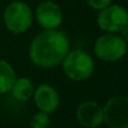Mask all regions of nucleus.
Listing matches in <instances>:
<instances>
[{"mask_svg": "<svg viewBox=\"0 0 128 128\" xmlns=\"http://www.w3.org/2000/svg\"><path fill=\"white\" fill-rule=\"evenodd\" d=\"M34 102L36 107L47 114L55 112L60 104V96L56 88H54L51 85L47 84H41L38 86L34 91L32 94Z\"/></svg>", "mask_w": 128, "mask_h": 128, "instance_id": "1a4fd4ad", "label": "nucleus"}, {"mask_svg": "<svg viewBox=\"0 0 128 128\" xmlns=\"http://www.w3.org/2000/svg\"><path fill=\"white\" fill-rule=\"evenodd\" d=\"M61 66L64 74L72 81H85L92 76L94 71L93 57L85 50L68 51Z\"/></svg>", "mask_w": 128, "mask_h": 128, "instance_id": "f03ea898", "label": "nucleus"}, {"mask_svg": "<svg viewBox=\"0 0 128 128\" xmlns=\"http://www.w3.org/2000/svg\"><path fill=\"white\" fill-rule=\"evenodd\" d=\"M32 11L30 6L24 1L10 2L2 14V20L5 28L11 34H22L28 31L32 24Z\"/></svg>", "mask_w": 128, "mask_h": 128, "instance_id": "7ed1b4c3", "label": "nucleus"}, {"mask_svg": "<svg viewBox=\"0 0 128 128\" xmlns=\"http://www.w3.org/2000/svg\"><path fill=\"white\" fill-rule=\"evenodd\" d=\"M97 25L106 32H118L123 26L128 25V11L118 4H110L100 10Z\"/></svg>", "mask_w": 128, "mask_h": 128, "instance_id": "423d86ee", "label": "nucleus"}, {"mask_svg": "<svg viewBox=\"0 0 128 128\" xmlns=\"http://www.w3.org/2000/svg\"><path fill=\"white\" fill-rule=\"evenodd\" d=\"M35 91V86L28 77H19L15 80L14 85L11 87L12 96L19 101H28L32 97Z\"/></svg>", "mask_w": 128, "mask_h": 128, "instance_id": "9d476101", "label": "nucleus"}, {"mask_svg": "<svg viewBox=\"0 0 128 128\" xmlns=\"http://www.w3.org/2000/svg\"><path fill=\"white\" fill-rule=\"evenodd\" d=\"M88 5L94 10H102L103 8L112 4V0H87Z\"/></svg>", "mask_w": 128, "mask_h": 128, "instance_id": "ddd939ff", "label": "nucleus"}, {"mask_svg": "<svg viewBox=\"0 0 128 128\" xmlns=\"http://www.w3.org/2000/svg\"><path fill=\"white\" fill-rule=\"evenodd\" d=\"M70 51V41L65 32L54 29L44 30L30 44L29 55L34 65L52 68L60 65Z\"/></svg>", "mask_w": 128, "mask_h": 128, "instance_id": "f257e3e1", "label": "nucleus"}, {"mask_svg": "<svg viewBox=\"0 0 128 128\" xmlns=\"http://www.w3.org/2000/svg\"><path fill=\"white\" fill-rule=\"evenodd\" d=\"M16 80V72L14 67L5 60H0V94L11 91V87Z\"/></svg>", "mask_w": 128, "mask_h": 128, "instance_id": "9b49d317", "label": "nucleus"}, {"mask_svg": "<svg viewBox=\"0 0 128 128\" xmlns=\"http://www.w3.org/2000/svg\"><path fill=\"white\" fill-rule=\"evenodd\" d=\"M118 34H120V36H121L126 42H128V25L123 26V28L118 31Z\"/></svg>", "mask_w": 128, "mask_h": 128, "instance_id": "4468645a", "label": "nucleus"}, {"mask_svg": "<svg viewBox=\"0 0 128 128\" xmlns=\"http://www.w3.org/2000/svg\"><path fill=\"white\" fill-rule=\"evenodd\" d=\"M76 120L85 128H96L103 123V107L94 101L81 102L76 110Z\"/></svg>", "mask_w": 128, "mask_h": 128, "instance_id": "6e6552de", "label": "nucleus"}, {"mask_svg": "<svg viewBox=\"0 0 128 128\" xmlns=\"http://www.w3.org/2000/svg\"><path fill=\"white\" fill-rule=\"evenodd\" d=\"M35 16H36L38 24L44 30L57 29L62 24V20H64L61 8L56 2L50 1V0L41 1L36 6Z\"/></svg>", "mask_w": 128, "mask_h": 128, "instance_id": "0eeeda50", "label": "nucleus"}, {"mask_svg": "<svg viewBox=\"0 0 128 128\" xmlns=\"http://www.w3.org/2000/svg\"><path fill=\"white\" fill-rule=\"evenodd\" d=\"M51 126V120L50 116L45 112L35 113L30 121V128H50Z\"/></svg>", "mask_w": 128, "mask_h": 128, "instance_id": "f8f14e48", "label": "nucleus"}, {"mask_svg": "<svg viewBox=\"0 0 128 128\" xmlns=\"http://www.w3.org/2000/svg\"><path fill=\"white\" fill-rule=\"evenodd\" d=\"M94 55L106 62H116L127 54V42L117 32H106L101 35L93 46Z\"/></svg>", "mask_w": 128, "mask_h": 128, "instance_id": "20e7f679", "label": "nucleus"}, {"mask_svg": "<svg viewBox=\"0 0 128 128\" xmlns=\"http://www.w3.org/2000/svg\"><path fill=\"white\" fill-rule=\"evenodd\" d=\"M103 122L110 128H128V96H114L106 102Z\"/></svg>", "mask_w": 128, "mask_h": 128, "instance_id": "39448f33", "label": "nucleus"}]
</instances>
